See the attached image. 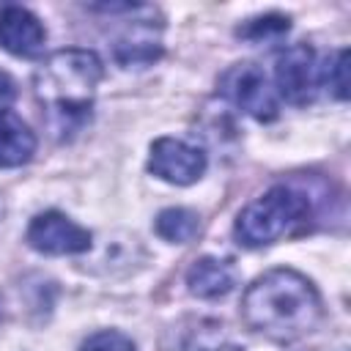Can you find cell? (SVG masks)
Listing matches in <instances>:
<instances>
[{
  "label": "cell",
  "instance_id": "5b68a950",
  "mask_svg": "<svg viewBox=\"0 0 351 351\" xmlns=\"http://www.w3.org/2000/svg\"><path fill=\"white\" fill-rule=\"evenodd\" d=\"M321 88L315 52L307 44H291L277 55L274 90L291 104H310Z\"/></svg>",
  "mask_w": 351,
  "mask_h": 351
},
{
  "label": "cell",
  "instance_id": "277c9868",
  "mask_svg": "<svg viewBox=\"0 0 351 351\" xmlns=\"http://www.w3.org/2000/svg\"><path fill=\"white\" fill-rule=\"evenodd\" d=\"M219 93L247 112L250 118L269 123L280 115V96L269 82L266 71L255 63H236L219 77Z\"/></svg>",
  "mask_w": 351,
  "mask_h": 351
},
{
  "label": "cell",
  "instance_id": "4fadbf2b",
  "mask_svg": "<svg viewBox=\"0 0 351 351\" xmlns=\"http://www.w3.org/2000/svg\"><path fill=\"white\" fill-rule=\"evenodd\" d=\"M321 85L340 101L348 99V49H335L324 66H318Z\"/></svg>",
  "mask_w": 351,
  "mask_h": 351
},
{
  "label": "cell",
  "instance_id": "3957f363",
  "mask_svg": "<svg viewBox=\"0 0 351 351\" xmlns=\"http://www.w3.org/2000/svg\"><path fill=\"white\" fill-rule=\"evenodd\" d=\"M310 211V197L304 192L277 184L239 211L233 233L244 247H266L307 222Z\"/></svg>",
  "mask_w": 351,
  "mask_h": 351
},
{
  "label": "cell",
  "instance_id": "30bf717a",
  "mask_svg": "<svg viewBox=\"0 0 351 351\" xmlns=\"http://www.w3.org/2000/svg\"><path fill=\"white\" fill-rule=\"evenodd\" d=\"M112 55L126 69H132V66H151L162 55V41H159V36H154V25L151 22H134L132 27H126L115 38Z\"/></svg>",
  "mask_w": 351,
  "mask_h": 351
},
{
  "label": "cell",
  "instance_id": "2e32d148",
  "mask_svg": "<svg viewBox=\"0 0 351 351\" xmlns=\"http://www.w3.org/2000/svg\"><path fill=\"white\" fill-rule=\"evenodd\" d=\"M14 99H16V82L5 71H0V112H5L14 104Z\"/></svg>",
  "mask_w": 351,
  "mask_h": 351
},
{
  "label": "cell",
  "instance_id": "52a82bcc",
  "mask_svg": "<svg viewBox=\"0 0 351 351\" xmlns=\"http://www.w3.org/2000/svg\"><path fill=\"white\" fill-rule=\"evenodd\" d=\"M206 151L200 145H192L186 140L178 137H159L151 145V156H148V170L176 186H186L195 184L203 173H206Z\"/></svg>",
  "mask_w": 351,
  "mask_h": 351
},
{
  "label": "cell",
  "instance_id": "7c38bea8",
  "mask_svg": "<svg viewBox=\"0 0 351 351\" xmlns=\"http://www.w3.org/2000/svg\"><path fill=\"white\" fill-rule=\"evenodd\" d=\"M154 230L159 239L170 241V244H186L197 236L200 230V217L189 208H181V206H170V208H162L156 214V222H154Z\"/></svg>",
  "mask_w": 351,
  "mask_h": 351
},
{
  "label": "cell",
  "instance_id": "5bb4252c",
  "mask_svg": "<svg viewBox=\"0 0 351 351\" xmlns=\"http://www.w3.org/2000/svg\"><path fill=\"white\" fill-rule=\"evenodd\" d=\"M291 19L282 14H269V16H258L250 19L244 27H239V36L247 41H263V38H277L282 33H288Z\"/></svg>",
  "mask_w": 351,
  "mask_h": 351
},
{
  "label": "cell",
  "instance_id": "7a4b0ae2",
  "mask_svg": "<svg viewBox=\"0 0 351 351\" xmlns=\"http://www.w3.org/2000/svg\"><path fill=\"white\" fill-rule=\"evenodd\" d=\"M104 66L90 49H58L33 74L36 99L47 107L55 132H77L88 118Z\"/></svg>",
  "mask_w": 351,
  "mask_h": 351
},
{
  "label": "cell",
  "instance_id": "8fae6325",
  "mask_svg": "<svg viewBox=\"0 0 351 351\" xmlns=\"http://www.w3.org/2000/svg\"><path fill=\"white\" fill-rule=\"evenodd\" d=\"M36 154V134L11 110L0 112V167H22Z\"/></svg>",
  "mask_w": 351,
  "mask_h": 351
},
{
  "label": "cell",
  "instance_id": "8992f818",
  "mask_svg": "<svg viewBox=\"0 0 351 351\" xmlns=\"http://www.w3.org/2000/svg\"><path fill=\"white\" fill-rule=\"evenodd\" d=\"M25 239L36 252H44V255H80V252H88L93 244L90 230L77 225L60 211L36 214L27 225Z\"/></svg>",
  "mask_w": 351,
  "mask_h": 351
},
{
  "label": "cell",
  "instance_id": "9c48e42d",
  "mask_svg": "<svg viewBox=\"0 0 351 351\" xmlns=\"http://www.w3.org/2000/svg\"><path fill=\"white\" fill-rule=\"evenodd\" d=\"M239 282V271L230 261L203 255L186 269V288L197 299H222Z\"/></svg>",
  "mask_w": 351,
  "mask_h": 351
},
{
  "label": "cell",
  "instance_id": "9a60e30c",
  "mask_svg": "<svg viewBox=\"0 0 351 351\" xmlns=\"http://www.w3.org/2000/svg\"><path fill=\"white\" fill-rule=\"evenodd\" d=\"M80 351H134V343L123 335V332H115V329H101L96 335H90Z\"/></svg>",
  "mask_w": 351,
  "mask_h": 351
},
{
  "label": "cell",
  "instance_id": "6da1fadb",
  "mask_svg": "<svg viewBox=\"0 0 351 351\" xmlns=\"http://www.w3.org/2000/svg\"><path fill=\"white\" fill-rule=\"evenodd\" d=\"M244 324L274 340L296 343L313 335L324 321V304L315 285L296 269H269L241 296Z\"/></svg>",
  "mask_w": 351,
  "mask_h": 351
},
{
  "label": "cell",
  "instance_id": "ba28073f",
  "mask_svg": "<svg viewBox=\"0 0 351 351\" xmlns=\"http://www.w3.org/2000/svg\"><path fill=\"white\" fill-rule=\"evenodd\" d=\"M47 30L41 19L22 8V5H5L0 11V47L19 58H36L44 49Z\"/></svg>",
  "mask_w": 351,
  "mask_h": 351
}]
</instances>
